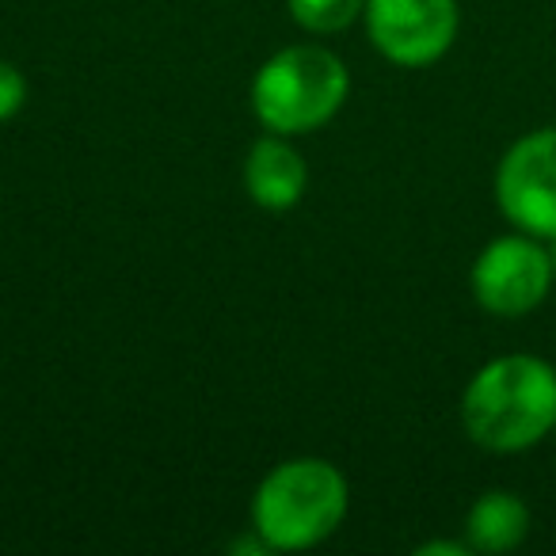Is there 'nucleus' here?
<instances>
[{
	"mask_svg": "<svg viewBox=\"0 0 556 556\" xmlns=\"http://www.w3.org/2000/svg\"><path fill=\"white\" fill-rule=\"evenodd\" d=\"M462 424L477 446L518 454L556 431V366L538 355L484 363L462 396Z\"/></svg>",
	"mask_w": 556,
	"mask_h": 556,
	"instance_id": "obj_1",
	"label": "nucleus"
},
{
	"mask_svg": "<svg viewBox=\"0 0 556 556\" xmlns=\"http://www.w3.org/2000/svg\"><path fill=\"white\" fill-rule=\"evenodd\" d=\"M348 515V480L332 462L320 457H298L267 472L252 500L255 538L267 548L294 553L313 548L340 530Z\"/></svg>",
	"mask_w": 556,
	"mask_h": 556,
	"instance_id": "obj_2",
	"label": "nucleus"
},
{
	"mask_svg": "<svg viewBox=\"0 0 556 556\" xmlns=\"http://www.w3.org/2000/svg\"><path fill=\"white\" fill-rule=\"evenodd\" d=\"M348 65L325 47H287L260 65L252 80L255 118L270 134H309L343 108Z\"/></svg>",
	"mask_w": 556,
	"mask_h": 556,
	"instance_id": "obj_3",
	"label": "nucleus"
},
{
	"mask_svg": "<svg viewBox=\"0 0 556 556\" xmlns=\"http://www.w3.org/2000/svg\"><path fill=\"white\" fill-rule=\"evenodd\" d=\"M556 282L553 252L530 232H510L495 237L484 252L477 255L469 275L472 298L492 317H526L548 298Z\"/></svg>",
	"mask_w": 556,
	"mask_h": 556,
	"instance_id": "obj_4",
	"label": "nucleus"
},
{
	"mask_svg": "<svg viewBox=\"0 0 556 556\" xmlns=\"http://www.w3.org/2000/svg\"><path fill=\"white\" fill-rule=\"evenodd\" d=\"M495 202L518 232L556 237V126L518 138L495 168Z\"/></svg>",
	"mask_w": 556,
	"mask_h": 556,
	"instance_id": "obj_5",
	"label": "nucleus"
},
{
	"mask_svg": "<svg viewBox=\"0 0 556 556\" xmlns=\"http://www.w3.org/2000/svg\"><path fill=\"white\" fill-rule=\"evenodd\" d=\"M457 0H366V31L393 65H431L457 39Z\"/></svg>",
	"mask_w": 556,
	"mask_h": 556,
	"instance_id": "obj_6",
	"label": "nucleus"
},
{
	"mask_svg": "<svg viewBox=\"0 0 556 556\" xmlns=\"http://www.w3.org/2000/svg\"><path fill=\"white\" fill-rule=\"evenodd\" d=\"M244 184L263 210H290L302 202L309 172L294 146L282 138H260L244 161Z\"/></svg>",
	"mask_w": 556,
	"mask_h": 556,
	"instance_id": "obj_7",
	"label": "nucleus"
},
{
	"mask_svg": "<svg viewBox=\"0 0 556 556\" xmlns=\"http://www.w3.org/2000/svg\"><path fill=\"white\" fill-rule=\"evenodd\" d=\"M530 533V507L515 492H484L465 515V541L472 553H510Z\"/></svg>",
	"mask_w": 556,
	"mask_h": 556,
	"instance_id": "obj_8",
	"label": "nucleus"
},
{
	"mask_svg": "<svg viewBox=\"0 0 556 556\" xmlns=\"http://www.w3.org/2000/svg\"><path fill=\"white\" fill-rule=\"evenodd\" d=\"M366 12V0H290V16L305 27V31L332 35L351 27Z\"/></svg>",
	"mask_w": 556,
	"mask_h": 556,
	"instance_id": "obj_9",
	"label": "nucleus"
},
{
	"mask_svg": "<svg viewBox=\"0 0 556 556\" xmlns=\"http://www.w3.org/2000/svg\"><path fill=\"white\" fill-rule=\"evenodd\" d=\"M27 103V80L12 62H0V123L12 115H20V108Z\"/></svg>",
	"mask_w": 556,
	"mask_h": 556,
	"instance_id": "obj_10",
	"label": "nucleus"
},
{
	"mask_svg": "<svg viewBox=\"0 0 556 556\" xmlns=\"http://www.w3.org/2000/svg\"><path fill=\"white\" fill-rule=\"evenodd\" d=\"M419 556H469V541H427V545L416 548Z\"/></svg>",
	"mask_w": 556,
	"mask_h": 556,
	"instance_id": "obj_11",
	"label": "nucleus"
},
{
	"mask_svg": "<svg viewBox=\"0 0 556 556\" xmlns=\"http://www.w3.org/2000/svg\"><path fill=\"white\" fill-rule=\"evenodd\" d=\"M548 252H553V270H556V237H553V248H548Z\"/></svg>",
	"mask_w": 556,
	"mask_h": 556,
	"instance_id": "obj_12",
	"label": "nucleus"
}]
</instances>
